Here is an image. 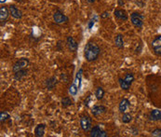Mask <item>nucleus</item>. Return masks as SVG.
<instances>
[{
  "instance_id": "nucleus-32",
  "label": "nucleus",
  "mask_w": 161,
  "mask_h": 137,
  "mask_svg": "<svg viewBox=\"0 0 161 137\" xmlns=\"http://www.w3.org/2000/svg\"><path fill=\"white\" fill-rule=\"evenodd\" d=\"M87 1H88V3H91H91H94V2H95V0H87Z\"/></svg>"
},
{
  "instance_id": "nucleus-22",
  "label": "nucleus",
  "mask_w": 161,
  "mask_h": 137,
  "mask_svg": "<svg viewBox=\"0 0 161 137\" xmlns=\"http://www.w3.org/2000/svg\"><path fill=\"white\" fill-rule=\"evenodd\" d=\"M82 73H83V69H79V71L76 73L75 76V83L78 84V88H81V80H82Z\"/></svg>"
},
{
  "instance_id": "nucleus-11",
  "label": "nucleus",
  "mask_w": 161,
  "mask_h": 137,
  "mask_svg": "<svg viewBox=\"0 0 161 137\" xmlns=\"http://www.w3.org/2000/svg\"><path fill=\"white\" fill-rule=\"evenodd\" d=\"M106 111V107L104 106H93L91 108V113L94 117H99Z\"/></svg>"
},
{
  "instance_id": "nucleus-28",
  "label": "nucleus",
  "mask_w": 161,
  "mask_h": 137,
  "mask_svg": "<svg viewBox=\"0 0 161 137\" xmlns=\"http://www.w3.org/2000/svg\"><path fill=\"white\" fill-rule=\"evenodd\" d=\"M93 25H94V20L92 19L91 21H89L88 23V29H91L93 27Z\"/></svg>"
},
{
  "instance_id": "nucleus-21",
  "label": "nucleus",
  "mask_w": 161,
  "mask_h": 137,
  "mask_svg": "<svg viewBox=\"0 0 161 137\" xmlns=\"http://www.w3.org/2000/svg\"><path fill=\"white\" fill-rule=\"evenodd\" d=\"M78 90H79L78 86H76L75 83H73L69 87V93L72 96H75L77 94V93H78Z\"/></svg>"
},
{
  "instance_id": "nucleus-16",
  "label": "nucleus",
  "mask_w": 161,
  "mask_h": 137,
  "mask_svg": "<svg viewBox=\"0 0 161 137\" xmlns=\"http://www.w3.org/2000/svg\"><path fill=\"white\" fill-rule=\"evenodd\" d=\"M27 73H28V70L26 68H23V69L17 71L14 73V79L17 80V81H20V80L22 79L24 77H26Z\"/></svg>"
},
{
  "instance_id": "nucleus-17",
  "label": "nucleus",
  "mask_w": 161,
  "mask_h": 137,
  "mask_svg": "<svg viewBox=\"0 0 161 137\" xmlns=\"http://www.w3.org/2000/svg\"><path fill=\"white\" fill-rule=\"evenodd\" d=\"M150 120H161V111L159 110H152L150 113Z\"/></svg>"
},
{
  "instance_id": "nucleus-9",
  "label": "nucleus",
  "mask_w": 161,
  "mask_h": 137,
  "mask_svg": "<svg viewBox=\"0 0 161 137\" xmlns=\"http://www.w3.org/2000/svg\"><path fill=\"white\" fill-rule=\"evenodd\" d=\"M131 106V103L130 101H128V99H126V98H123L120 103H119V106H118V110L120 113H125L126 111L128 109V107H130Z\"/></svg>"
},
{
  "instance_id": "nucleus-8",
  "label": "nucleus",
  "mask_w": 161,
  "mask_h": 137,
  "mask_svg": "<svg viewBox=\"0 0 161 137\" xmlns=\"http://www.w3.org/2000/svg\"><path fill=\"white\" fill-rule=\"evenodd\" d=\"M66 41H67V46H68L69 50L72 52H75L77 50V48H78V44L75 40V38L72 36H68Z\"/></svg>"
},
{
  "instance_id": "nucleus-4",
  "label": "nucleus",
  "mask_w": 161,
  "mask_h": 137,
  "mask_svg": "<svg viewBox=\"0 0 161 137\" xmlns=\"http://www.w3.org/2000/svg\"><path fill=\"white\" fill-rule=\"evenodd\" d=\"M80 126L84 132H88L92 128L91 119L88 116H82L80 117Z\"/></svg>"
},
{
  "instance_id": "nucleus-2",
  "label": "nucleus",
  "mask_w": 161,
  "mask_h": 137,
  "mask_svg": "<svg viewBox=\"0 0 161 137\" xmlns=\"http://www.w3.org/2000/svg\"><path fill=\"white\" fill-rule=\"evenodd\" d=\"M133 81H134V76L132 73L126 74L124 78H121V77L118 78L119 86L122 90H128V89H130Z\"/></svg>"
},
{
  "instance_id": "nucleus-12",
  "label": "nucleus",
  "mask_w": 161,
  "mask_h": 137,
  "mask_svg": "<svg viewBox=\"0 0 161 137\" xmlns=\"http://www.w3.org/2000/svg\"><path fill=\"white\" fill-rule=\"evenodd\" d=\"M57 83H58V79L56 78V77H51L49 78V79L46 80V82H45V85H46L47 90H53L56 87Z\"/></svg>"
},
{
  "instance_id": "nucleus-15",
  "label": "nucleus",
  "mask_w": 161,
  "mask_h": 137,
  "mask_svg": "<svg viewBox=\"0 0 161 137\" xmlns=\"http://www.w3.org/2000/svg\"><path fill=\"white\" fill-rule=\"evenodd\" d=\"M45 130H46V124L40 123L35 129V134L37 137H42L45 134Z\"/></svg>"
},
{
  "instance_id": "nucleus-3",
  "label": "nucleus",
  "mask_w": 161,
  "mask_h": 137,
  "mask_svg": "<svg viewBox=\"0 0 161 137\" xmlns=\"http://www.w3.org/2000/svg\"><path fill=\"white\" fill-rule=\"evenodd\" d=\"M144 15H141V13L138 12H133L131 15V20L132 24L135 26L136 28H141L143 27L144 25Z\"/></svg>"
},
{
  "instance_id": "nucleus-10",
  "label": "nucleus",
  "mask_w": 161,
  "mask_h": 137,
  "mask_svg": "<svg viewBox=\"0 0 161 137\" xmlns=\"http://www.w3.org/2000/svg\"><path fill=\"white\" fill-rule=\"evenodd\" d=\"M9 9H8L7 7H1L0 8V21L2 23H5L8 20L10 12L9 10Z\"/></svg>"
},
{
  "instance_id": "nucleus-1",
  "label": "nucleus",
  "mask_w": 161,
  "mask_h": 137,
  "mask_svg": "<svg viewBox=\"0 0 161 137\" xmlns=\"http://www.w3.org/2000/svg\"><path fill=\"white\" fill-rule=\"evenodd\" d=\"M101 50L94 42H88L84 48V57L88 62H93L98 59Z\"/></svg>"
},
{
  "instance_id": "nucleus-13",
  "label": "nucleus",
  "mask_w": 161,
  "mask_h": 137,
  "mask_svg": "<svg viewBox=\"0 0 161 137\" xmlns=\"http://www.w3.org/2000/svg\"><path fill=\"white\" fill-rule=\"evenodd\" d=\"M114 15L117 20H120V21H127L128 18L127 12L124 9H115L114 12Z\"/></svg>"
},
{
  "instance_id": "nucleus-23",
  "label": "nucleus",
  "mask_w": 161,
  "mask_h": 137,
  "mask_svg": "<svg viewBox=\"0 0 161 137\" xmlns=\"http://www.w3.org/2000/svg\"><path fill=\"white\" fill-rule=\"evenodd\" d=\"M72 104H73V101L71 100L69 97H64L62 99V106L63 108L68 107L70 106H72Z\"/></svg>"
},
{
  "instance_id": "nucleus-24",
  "label": "nucleus",
  "mask_w": 161,
  "mask_h": 137,
  "mask_svg": "<svg viewBox=\"0 0 161 137\" xmlns=\"http://www.w3.org/2000/svg\"><path fill=\"white\" fill-rule=\"evenodd\" d=\"M9 119H10V116L8 112H6V111H2L1 113H0V121L1 123H4L7 121Z\"/></svg>"
},
{
  "instance_id": "nucleus-7",
  "label": "nucleus",
  "mask_w": 161,
  "mask_h": 137,
  "mask_svg": "<svg viewBox=\"0 0 161 137\" xmlns=\"http://www.w3.org/2000/svg\"><path fill=\"white\" fill-rule=\"evenodd\" d=\"M91 137H106L107 133L105 130H102L100 126H94L91 130Z\"/></svg>"
},
{
  "instance_id": "nucleus-5",
  "label": "nucleus",
  "mask_w": 161,
  "mask_h": 137,
  "mask_svg": "<svg viewBox=\"0 0 161 137\" xmlns=\"http://www.w3.org/2000/svg\"><path fill=\"white\" fill-rule=\"evenodd\" d=\"M53 21L57 24H62L69 21V18L65 16L61 10H57L53 14Z\"/></svg>"
},
{
  "instance_id": "nucleus-18",
  "label": "nucleus",
  "mask_w": 161,
  "mask_h": 137,
  "mask_svg": "<svg viewBox=\"0 0 161 137\" xmlns=\"http://www.w3.org/2000/svg\"><path fill=\"white\" fill-rule=\"evenodd\" d=\"M115 44L118 49H123L124 48V40H123V36L122 35H117L115 36Z\"/></svg>"
},
{
  "instance_id": "nucleus-20",
  "label": "nucleus",
  "mask_w": 161,
  "mask_h": 137,
  "mask_svg": "<svg viewBox=\"0 0 161 137\" xmlns=\"http://www.w3.org/2000/svg\"><path fill=\"white\" fill-rule=\"evenodd\" d=\"M152 47H153L154 50L158 49V48L161 47V35L157 36L156 38L154 39L153 42H152Z\"/></svg>"
},
{
  "instance_id": "nucleus-30",
  "label": "nucleus",
  "mask_w": 161,
  "mask_h": 137,
  "mask_svg": "<svg viewBox=\"0 0 161 137\" xmlns=\"http://www.w3.org/2000/svg\"><path fill=\"white\" fill-rule=\"evenodd\" d=\"M89 101H91V96H88V99L85 100V106H88V103H89Z\"/></svg>"
},
{
  "instance_id": "nucleus-6",
  "label": "nucleus",
  "mask_w": 161,
  "mask_h": 137,
  "mask_svg": "<svg viewBox=\"0 0 161 137\" xmlns=\"http://www.w3.org/2000/svg\"><path fill=\"white\" fill-rule=\"evenodd\" d=\"M28 64H29V60L27 58H21L14 63L12 70H13V72L15 73V72L21 70V69L26 68V66H28Z\"/></svg>"
},
{
  "instance_id": "nucleus-25",
  "label": "nucleus",
  "mask_w": 161,
  "mask_h": 137,
  "mask_svg": "<svg viewBox=\"0 0 161 137\" xmlns=\"http://www.w3.org/2000/svg\"><path fill=\"white\" fill-rule=\"evenodd\" d=\"M132 120V116L128 113H123L122 116V122L123 123H130Z\"/></svg>"
},
{
  "instance_id": "nucleus-14",
  "label": "nucleus",
  "mask_w": 161,
  "mask_h": 137,
  "mask_svg": "<svg viewBox=\"0 0 161 137\" xmlns=\"http://www.w3.org/2000/svg\"><path fill=\"white\" fill-rule=\"evenodd\" d=\"M9 12H10V14H11V16L13 17V18H15V19H22V11L19 9H17L15 6H13V5H11V6H9Z\"/></svg>"
},
{
  "instance_id": "nucleus-31",
  "label": "nucleus",
  "mask_w": 161,
  "mask_h": 137,
  "mask_svg": "<svg viewBox=\"0 0 161 137\" xmlns=\"http://www.w3.org/2000/svg\"><path fill=\"white\" fill-rule=\"evenodd\" d=\"M118 5L119 6H123L124 5V0H118Z\"/></svg>"
},
{
  "instance_id": "nucleus-33",
  "label": "nucleus",
  "mask_w": 161,
  "mask_h": 137,
  "mask_svg": "<svg viewBox=\"0 0 161 137\" xmlns=\"http://www.w3.org/2000/svg\"><path fill=\"white\" fill-rule=\"evenodd\" d=\"M0 2H1V3H4V2H6V0H0Z\"/></svg>"
},
{
  "instance_id": "nucleus-19",
  "label": "nucleus",
  "mask_w": 161,
  "mask_h": 137,
  "mask_svg": "<svg viewBox=\"0 0 161 137\" xmlns=\"http://www.w3.org/2000/svg\"><path fill=\"white\" fill-rule=\"evenodd\" d=\"M104 94H105V91L102 87L97 88V90H96V91H95V96H96V99L97 100H102V98H104Z\"/></svg>"
},
{
  "instance_id": "nucleus-29",
  "label": "nucleus",
  "mask_w": 161,
  "mask_h": 137,
  "mask_svg": "<svg viewBox=\"0 0 161 137\" xmlns=\"http://www.w3.org/2000/svg\"><path fill=\"white\" fill-rule=\"evenodd\" d=\"M107 17H109V13H108L107 11L104 12V13H102V14L101 15V18H102V19H104V18H107Z\"/></svg>"
},
{
  "instance_id": "nucleus-27",
  "label": "nucleus",
  "mask_w": 161,
  "mask_h": 137,
  "mask_svg": "<svg viewBox=\"0 0 161 137\" xmlns=\"http://www.w3.org/2000/svg\"><path fill=\"white\" fill-rule=\"evenodd\" d=\"M154 50V53H156L157 55L161 56V47H160V48H158V49Z\"/></svg>"
},
{
  "instance_id": "nucleus-26",
  "label": "nucleus",
  "mask_w": 161,
  "mask_h": 137,
  "mask_svg": "<svg viewBox=\"0 0 161 137\" xmlns=\"http://www.w3.org/2000/svg\"><path fill=\"white\" fill-rule=\"evenodd\" d=\"M152 136H157V137H161V130L160 129H156L152 132Z\"/></svg>"
}]
</instances>
